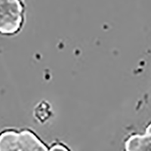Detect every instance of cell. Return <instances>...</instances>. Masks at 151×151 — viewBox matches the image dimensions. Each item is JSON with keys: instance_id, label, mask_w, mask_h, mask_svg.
I'll return each mask as SVG.
<instances>
[{"instance_id": "6da1fadb", "label": "cell", "mask_w": 151, "mask_h": 151, "mask_svg": "<svg viewBox=\"0 0 151 151\" xmlns=\"http://www.w3.org/2000/svg\"><path fill=\"white\" fill-rule=\"evenodd\" d=\"M0 151H49V150L33 131L5 129L0 132Z\"/></svg>"}, {"instance_id": "7a4b0ae2", "label": "cell", "mask_w": 151, "mask_h": 151, "mask_svg": "<svg viewBox=\"0 0 151 151\" xmlns=\"http://www.w3.org/2000/svg\"><path fill=\"white\" fill-rule=\"evenodd\" d=\"M24 2L18 0H0V33L14 35L24 22Z\"/></svg>"}, {"instance_id": "3957f363", "label": "cell", "mask_w": 151, "mask_h": 151, "mask_svg": "<svg viewBox=\"0 0 151 151\" xmlns=\"http://www.w3.org/2000/svg\"><path fill=\"white\" fill-rule=\"evenodd\" d=\"M49 151H70L67 147L62 144H53L51 148L49 149Z\"/></svg>"}]
</instances>
